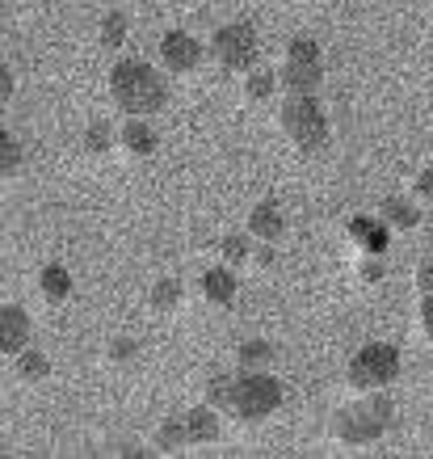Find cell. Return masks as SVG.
<instances>
[{"mask_svg": "<svg viewBox=\"0 0 433 459\" xmlns=\"http://www.w3.org/2000/svg\"><path fill=\"white\" fill-rule=\"evenodd\" d=\"M110 98L123 114L148 118V114L165 110L168 84L152 64H143V59H118L110 68Z\"/></svg>", "mask_w": 433, "mask_h": 459, "instance_id": "6da1fadb", "label": "cell"}, {"mask_svg": "<svg viewBox=\"0 0 433 459\" xmlns=\"http://www.w3.org/2000/svg\"><path fill=\"white\" fill-rule=\"evenodd\" d=\"M282 135L299 148V152H320L328 148V114H324L316 93H286V101L278 106Z\"/></svg>", "mask_w": 433, "mask_h": 459, "instance_id": "7a4b0ae2", "label": "cell"}, {"mask_svg": "<svg viewBox=\"0 0 433 459\" xmlns=\"http://www.w3.org/2000/svg\"><path fill=\"white\" fill-rule=\"evenodd\" d=\"M282 404V384L269 371H244L240 367V376H232V396H227V409L236 421H266L274 409Z\"/></svg>", "mask_w": 433, "mask_h": 459, "instance_id": "3957f363", "label": "cell"}, {"mask_svg": "<svg viewBox=\"0 0 433 459\" xmlns=\"http://www.w3.org/2000/svg\"><path fill=\"white\" fill-rule=\"evenodd\" d=\"M210 56L224 72H244L257 68V59H261V39H257V30L249 22H227V26L215 30V39H210Z\"/></svg>", "mask_w": 433, "mask_h": 459, "instance_id": "277c9868", "label": "cell"}, {"mask_svg": "<svg viewBox=\"0 0 433 459\" xmlns=\"http://www.w3.org/2000/svg\"><path fill=\"white\" fill-rule=\"evenodd\" d=\"M345 376H350L353 392L387 388V384H395V376H400V350L387 346V342H370V346H362L350 359V371H345Z\"/></svg>", "mask_w": 433, "mask_h": 459, "instance_id": "5b68a950", "label": "cell"}, {"mask_svg": "<svg viewBox=\"0 0 433 459\" xmlns=\"http://www.w3.org/2000/svg\"><path fill=\"white\" fill-rule=\"evenodd\" d=\"M282 89L286 93H316L324 84V51L316 39H291L286 59H282Z\"/></svg>", "mask_w": 433, "mask_h": 459, "instance_id": "8992f818", "label": "cell"}, {"mask_svg": "<svg viewBox=\"0 0 433 459\" xmlns=\"http://www.w3.org/2000/svg\"><path fill=\"white\" fill-rule=\"evenodd\" d=\"M387 430H392V421L383 418L370 401L350 404V409H341V413L333 418V438L336 443H345V446H370V443H378Z\"/></svg>", "mask_w": 433, "mask_h": 459, "instance_id": "52a82bcc", "label": "cell"}, {"mask_svg": "<svg viewBox=\"0 0 433 459\" xmlns=\"http://www.w3.org/2000/svg\"><path fill=\"white\" fill-rule=\"evenodd\" d=\"M207 51H210V47H202L190 30H168L165 39H160V64H165V72H173V76L194 72L198 64H202V56H207Z\"/></svg>", "mask_w": 433, "mask_h": 459, "instance_id": "ba28073f", "label": "cell"}, {"mask_svg": "<svg viewBox=\"0 0 433 459\" xmlns=\"http://www.w3.org/2000/svg\"><path fill=\"white\" fill-rule=\"evenodd\" d=\"M118 143H123L126 156H140V160H148V156H156V148H160V135H156V126L148 123V118L126 114L123 131H118Z\"/></svg>", "mask_w": 433, "mask_h": 459, "instance_id": "9c48e42d", "label": "cell"}, {"mask_svg": "<svg viewBox=\"0 0 433 459\" xmlns=\"http://www.w3.org/2000/svg\"><path fill=\"white\" fill-rule=\"evenodd\" d=\"M30 346V312L26 307H0V354H21Z\"/></svg>", "mask_w": 433, "mask_h": 459, "instance_id": "30bf717a", "label": "cell"}, {"mask_svg": "<svg viewBox=\"0 0 433 459\" xmlns=\"http://www.w3.org/2000/svg\"><path fill=\"white\" fill-rule=\"evenodd\" d=\"M249 237H257L261 245H278L286 237V215L278 203H257L249 211Z\"/></svg>", "mask_w": 433, "mask_h": 459, "instance_id": "8fae6325", "label": "cell"}, {"mask_svg": "<svg viewBox=\"0 0 433 459\" xmlns=\"http://www.w3.org/2000/svg\"><path fill=\"white\" fill-rule=\"evenodd\" d=\"M182 418H185V434H190V446H210V443H219L224 426H219V409H215V404L190 409V413H182Z\"/></svg>", "mask_w": 433, "mask_h": 459, "instance_id": "7c38bea8", "label": "cell"}, {"mask_svg": "<svg viewBox=\"0 0 433 459\" xmlns=\"http://www.w3.org/2000/svg\"><path fill=\"white\" fill-rule=\"evenodd\" d=\"M378 223H383V228H392V232H412V228L420 223V207L412 203V198L392 195V198H383V203H378Z\"/></svg>", "mask_w": 433, "mask_h": 459, "instance_id": "4fadbf2b", "label": "cell"}, {"mask_svg": "<svg viewBox=\"0 0 433 459\" xmlns=\"http://www.w3.org/2000/svg\"><path fill=\"white\" fill-rule=\"evenodd\" d=\"M198 291L207 295L215 307H227L232 299H236V274H232V265H215V270H207L202 279H198Z\"/></svg>", "mask_w": 433, "mask_h": 459, "instance_id": "5bb4252c", "label": "cell"}, {"mask_svg": "<svg viewBox=\"0 0 433 459\" xmlns=\"http://www.w3.org/2000/svg\"><path fill=\"white\" fill-rule=\"evenodd\" d=\"M38 291L47 304H64L72 295V274H68V265H59V262H47L38 270Z\"/></svg>", "mask_w": 433, "mask_h": 459, "instance_id": "9a60e30c", "label": "cell"}, {"mask_svg": "<svg viewBox=\"0 0 433 459\" xmlns=\"http://www.w3.org/2000/svg\"><path fill=\"white\" fill-rule=\"evenodd\" d=\"M278 89H282V76L274 68H261V64H257V68L244 72V98L249 101H269Z\"/></svg>", "mask_w": 433, "mask_h": 459, "instance_id": "2e32d148", "label": "cell"}, {"mask_svg": "<svg viewBox=\"0 0 433 459\" xmlns=\"http://www.w3.org/2000/svg\"><path fill=\"white\" fill-rule=\"evenodd\" d=\"M126 34H131V17L118 13V9L98 22V47L101 51H118V47L126 42Z\"/></svg>", "mask_w": 433, "mask_h": 459, "instance_id": "e0dca14e", "label": "cell"}, {"mask_svg": "<svg viewBox=\"0 0 433 459\" xmlns=\"http://www.w3.org/2000/svg\"><path fill=\"white\" fill-rule=\"evenodd\" d=\"M148 304H152V312H160V316L177 312V307H182V282L177 279H156L152 291H148Z\"/></svg>", "mask_w": 433, "mask_h": 459, "instance_id": "ac0fdd59", "label": "cell"}, {"mask_svg": "<svg viewBox=\"0 0 433 459\" xmlns=\"http://www.w3.org/2000/svg\"><path fill=\"white\" fill-rule=\"evenodd\" d=\"M274 354H278V350L269 346L266 337H252V342H244V346L236 350V359H240V367H244V371H269Z\"/></svg>", "mask_w": 433, "mask_h": 459, "instance_id": "d6986e66", "label": "cell"}, {"mask_svg": "<svg viewBox=\"0 0 433 459\" xmlns=\"http://www.w3.org/2000/svg\"><path fill=\"white\" fill-rule=\"evenodd\" d=\"M47 376H51V359L42 350H21L17 354V379L21 384H42Z\"/></svg>", "mask_w": 433, "mask_h": 459, "instance_id": "ffe728a7", "label": "cell"}, {"mask_svg": "<svg viewBox=\"0 0 433 459\" xmlns=\"http://www.w3.org/2000/svg\"><path fill=\"white\" fill-rule=\"evenodd\" d=\"M156 446H160L165 455H173V451L190 446V434H185V418H168L165 426L156 430Z\"/></svg>", "mask_w": 433, "mask_h": 459, "instance_id": "44dd1931", "label": "cell"}, {"mask_svg": "<svg viewBox=\"0 0 433 459\" xmlns=\"http://www.w3.org/2000/svg\"><path fill=\"white\" fill-rule=\"evenodd\" d=\"M21 160H26V152H21V143H17V135H9L4 126H0V181L13 178L17 169H21Z\"/></svg>", "mask_w": 433, "mask_h": 459, "instance_id": "7402d4cb", "label": "cell"}, {"mask_svg": "<svg viewBox=\"0 0 433 459\" xmlns=\"http://www.w3.org/2000/svg\"><path fill=\"white\" fill-rule=\"evenodd\" d=\"M110 148H114L110 123H89V126H84V152H89V156H106Z\"/></svg>", "mask_w": 433, "mask_h": 459, "instance_id": "603a6c76", "label": "cell"}, {"mask_svg": "<svg viewBox=\"0 0 433 459\" xmlns=\"http://www.w3.org/2000/svg\"><path fill=\"white\" fill-rule=\"evenodd\" d=\"M219 253H224L227 265H244L252 257V245H249V237H227L224 245H219Z\"/></svg>", "mask_w": 433, "mask_h": 459, "instance_id": "cb8c5ba5", "label": "cell"}, {"mask_svg": "<svg viewBox=\"0 0 433 459\" xmlns=\"http://www.w3.org/2000/svg\"><path fill=\"white\" fill-rule=\"evenodd\" d=\"M227 396H232V376H210L207 384V404H215L219 413L227 409Z\"/></svg>", "mask_w": 433, "mask_h": 459, "instance_id": "d4e9b609", "label": "cell"}, {"mask_svg": "<svg viewBox=\"0 0 433 459\" xmlns=\"http://www.w3.org/2000/svg\"><path fill=\"white\" fill-rule=\"evenodd\" d=\"M135 354H140L135 337H114V342H110V359H114V362H131Z\"/></svg>", "mask_w": 433, "mask_h": 459, "instance_id": "484cf974", "label": "cell"}, {"mask_svg": "<svg viewBox=\"0 0 433 459\" xmlns=\"http://www.w3.org/2000/svg\"><path fill=\"white\" fill-rule=\"evenodd\" d=\"M412 195L420 198V203H433V169H420L417 181H412Z\"/></svg>", "mask_w": 433, "mask_h": 459, "instance_id": "4316f807", "label": "cell"}, {"mask_svg": "<svg viewBox=\"0 0 433 459\" xmlns=\"http://www.w3.org/2000/svg\"><path fill=\"white\" fill-rule=\"evenodd\" d=\"M417 320H420V333L433 342V295H420V312H417Z\"/></svg>", "mask_w": 433, "mask_h": 459, "instance_id": "83f0119b", "label": "cell"}, {"mask_svg": "<svg viewBox=\"0 0 433 459\" xmlns=\"http://www.w3.org/2000/svg\"><path fill=\"white\" fill-rule=\"evenodd\" d=\"M417 291L420 295H433V262H420L417 265Z\"/></svg>", "mask_w": 433, "mask_h": 459, "instance_id": "f1b7e54d", "label": "cell"}, {"mask_svg": "<svg viewBox=\"0 0 433 459\" xmlns=\"http://www.w3.org/2000/svg\"><path fill=\"white\" fill-rule=\"evenodd\" d=\"M13 89H17L13 68H9V64H0V101H9V98H13Z\"/></svg>", "mask_w": 433, "mask_h": 459, "instance_id": "f546056e", "label": "cell"}, {"mask_svg": "<svg viewBox=\"0 0 433 459\" xmlns=\"http://www.w3.org/2000/svg\"><path fill=\"white\" fill-rule=\"evenodd\" d=\"M114 455H135V459H143V455H152V451H143L140 443H123V446H114Z\"/></svg>", "mask_w": 433, "mask_h": 459, "instance_id": "4dcf8cb0", "label": "cell"}, {"mask_svg": "<svg viewBox=\"0 0 433 459\" xmlns=\"http://www.w3.org/2000/svg\"><path fill=\"white\" fill-rule=\"evenodd\" d=\"M362 279H366V282L383 279V262H362Z\"/></svg>", "mask_w": 433, "mask_h": 459, "instance_id": "1f68e13d", "label": "cell"}, {"mask_svg": "<svg viewBox=\"0 0 433 459\" xmlns=\"http://www.w3.org/2000/svg\"><path fill=\"white\" fill-rule=\"evenodd\" d=\"M252 262H257V265H269V262H274V249H269V245H266V249H257V253H252Z\"/></svg>", "mask_w": 433, "mask_h": 459, "instance_id": "d6a6232c", "label": "cell"}, {"mask_svg": "<svg viewBox=\"0 0 433 459\" xmlns=\"http://www.w3.org/2000/svg\"><path fill=\"white\" fill-rule=\"evenodd\" d=\"M0 114H4V101H0Z\"/></svg>", "mask_w": 433, "mask_h": 459, "instance_id": "836d02e7", "label": "cell"}]
</instances>
